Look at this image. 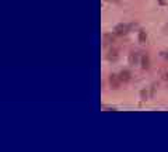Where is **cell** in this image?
<instances>
[{
	"label": "cell",
	"mask_w": 168,
	"mask_h": 152,
	"mask_svg": "<svg viewBox=\"0 0 168 152\" xmlns=\"http://www.w3.org/2000/svg\"><path fill=\"white\" fill-rule=\"evenodd\" d=\"M118 51H116L115 48H112V49H109L108 51V53H107V59L108 61H116L118 59Z\"/></svg>",
	"instance_id": "cell-4"
},
{
	"label": "cell",
	"mask_w": 168,
	"mask_h": 152,
	"mask_svg": "<svg viewBox=\"0 0 168 152\" xmlns=\"http://www.w3.org/2000/svg\"><path fill=\"white\" fill-rule=\"evenodd\" d=\"M140 65H142L143 69H149L150 68V58L149 55H143L142 59H140Z\"/></svg>",
	"instance_id": "cell-5"
},
{
	"label": "cell",
	"mask_w": 168,
	"mask_h": 152,
	"mask_svg": "<svg viewBox=\"0 0 168 152\" xmlns=\"http://www.w3.org/2000/svg\"><path fill=\"white\" fill-rule=\"evenodd\" d=\"M147 41V35L144 31H139V42L140 44H144Z\"/></svg>",
	"instance_id": "cell-8"
},
{
	"label": "cell",
	"mask_w": 168,
	"mask_h": 152,
	"mask_svg": "<svg viewBox=\"0 0 168 152\" xmlns=\"http://www.w3.org/2000/svg\"><path fill=\"white\" fill-rule=\"evenodd\" d=\"M129 61H130L132 65H137V62H139V53L137 52H132L130 56H129Z\"/></svg>",
	"instance_id": "cell-7"
},
{
	"label": "cell",
	"mask_w": 168,
	"mask_h": 152,
	"mask_svg": "<svg viewBox=\"0 0 168 152\" xmlns=\"http://www.w3.org/2000/svg\"><path fill=\"white\" fill-rule=\"evenodd\" d=\"M113 41H115V38L112 37V34H105L104 35V45H109V44H113Z\"/></svg>",
	"instance_id": "cell-6"
},
{
	"label": "cell",
	"mask_w": 168,
	"mask_h": 152,
	"mask_svg": "<svg viewBox=\"0 0 168 152\" xmlns=\"http://www.w3.org/2000/svg\"><path fill=\"white\" fill-rule=\"evenodd\" d=\"M108 83H109L111 89H119L121 86V79H119V75H115V73H111L109 77H108Z\"/></svg>",
	"instance_id": "cell-1"
},
{
	"label": "cell",
	"mask_w": 168,
	"mask_h": 152,
	"mask_svg": "<svg viewBox=\"0 0 168 152\" xmlns=\"http://www.w3.org/2000/svg\"><path fill=\"white\" fill-rule=\"evenodd\" d=\"M164 80H165V82H168V73H164Z\"/></svg>",
	"instance_id": "cell-9"
},
{
	"label": "cell",
	"mask_w": 168,
	"mask_h": 152,
	"mask_svg": "<svg viewBox=\"0 0 168 152\" xmlns=\"http://www.w3.org/2000/svg\"><path fill=\"white\" fill-rule=\"evenodd\" d=\"M119 79H121V82H122V83H128L129 80L132 79V73L129 72V70H126V69H125V70H122V72L119 73Z\"/></svg>",
	"instance_id": "cell-3"
},
{
	"label": "cell",
	"mask_w": 168,
	"mask_h": 152,
	"mask_svg": "<svg viewBox=\"0 0 168 152\" xmlns=\"http://www.w3.org/2000/svg\"><path fill=\"white\" fill-rule=\"evenodd\" d=\"M165 58H167V61H168V55H167V56H165Z\"/></svg>",
	"instance_id": "cell-10"
},
{
	"label": "cell",
	"mask_w": 168,
	"mask_h": 152,
	"mask_svg": "<svg viewBox=\"0 0 168 152\" xmlns=\"http://www.w3.org/2000/svg\"><path fill=\"white\" fill-rule=\"evenodd\" d=\"M115 34L116 35H125V34H128L129 32V25L128 24H123V23H121V24H118L115 27Z\"/></svg>",
	"instance_id": "cell-2"
}]
</instances>
